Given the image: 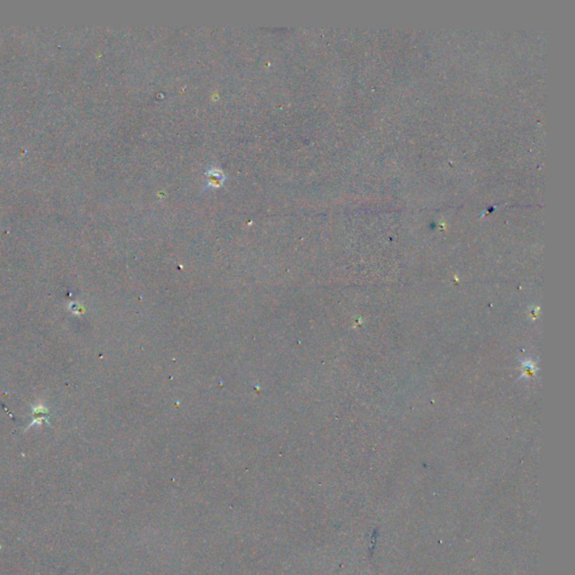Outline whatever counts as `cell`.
Segmentation results:
<instances>
[{"label":"cell","instance_id":"cell-1","mask_svg":"<svg viewBox=\"0 0 575 575\" xmlns=\"http://www.w3.org/2000/svg\"><path fill=\"white\" fill-rule=\"evenodd\" d=\"M31 409H33V422L29 424V426L27 428H26V430L33 427L34 425L42 426L44 422L47 423V424H50L49 422H47V418H49V409H47L44 406V404H42V403L36 404V406L31 407Z\"/></svg>","mask_w":575,"mask_h":575},{"label":"cell","instance_id":"cell-2","mask_svg":"<svg viewBox=\"0 0 575 575\" xmlns=\"http://www.w3.org/2000/svg\"><path fill=\"white\" fill-rule=\"evenodd\" d=\"M70 310L77 315V313L83 312V308L81 306H79L77 302H70Z\"/></svg>","mask_w":575,"mask_h":575}]
</instances>
